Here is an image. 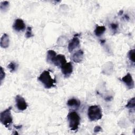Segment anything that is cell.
Here are the masks:
<instances>
[{
	"instance_id": "obj_1",
	"label": "cell",
	"mask_w": 135,
	"mask_h": 135,
	"mask_svg": "<svg viewBox=\"0 0 135 135\" xmlns=\"http://www.w3.org/2000/svg\"><path fill=\"white\" fill-rule=\"evenodd\" d=\"M40 81L46 89H50L56 86L55 79H53L50 74V71L47 70L44 71L38 78Z\"/></svg>"
},
{
	"instance_id": "obj_2",
	"label": "cell",
	"mask_w": 135,
	"mask_h": 135,
	"mask_svg": "<svg viewBox=\"0 0 135 135\" xmlns=\"http://www.w3.org/2000/svg\"><path fill=\"white\" fill-rule=\"evenodd\" d=\"M69 127L72 131H76L80 125V117L75 111H72L68 113L67 116Z\"/></svg>"
},
{
	"instance_id": "obj_3",
	"label": "cell",
	"mask_w": 135,
	"mask_h": 135,
	"mask_svg": "<svg viewBox=\"0 0 135 135\" xmlns=\"http://www.w3.org/2000/svg\"><path fill=\"white\" fill-rule=\"evenodd\" d=\"M88 117L91 121L100 120L102 117V110L98 105L90 106L88 110Z\"/></svg>"
},
{
	"instance_id": "obj_4",
	"label": "cell",
	"mask_w": 135,
	"mask_h": 135,
	"mask_svg": "<svg viewBox=\"0 0 135 135\" xmlns=\"http://www.w3.org/2000/svg\"><path fill=\"white\" fill-rule=\"evenodd\" d=\"M12 108V107H9L0 114L1 122L6 128L9 127L13 122V117L11 114Z\"/></svg>"
},
{
	"instance_id": "obj_5",
	"label": "cell",
	"mask_w": 135,
	"mask_h": 135,
	"mask_svg": "<svg viewBox=\"0 0 135 135\" xmlns=\"http://www.w3.org/2000/svg\"><path fill=\"white\" fill-rule=\"evenodd\" d=\"M122 82H123L128 89H132L134 87V82L133 78L130 73H128L122 78L120 79Z\"/></svg>"
},
{
	"instance_id": "obj_6",
	"label": "cell",
	"mask_w": 135,
	"mask_h": 135,
	"mask_svg": "<svg viewBox=\"0 0 135 135\" xmlns=\"http://www.w3.org/2000/svg\"><path fill=\"white\" fill-rule=\"evenodd\" d=\"M16 106L17 109L20 111H24L27 108V104L25 99L21 95H17L15 97Z\"/></svg>"
},
{
	"instance_id": "obj_7",
	"label": "cell",
	"mask_w": 135,
	"mask_h": 135,
	"mask_svg": "<svg viewBox=\"0 0 135 135\" xmlns=\"http://www.w3.org/2000/svg\"><path fill=\"white\" fill-rule=\"evenodd\" d=\"M61 71L65 77H69L73 72V65L71 62L65 63L61 67Z\"/></svg>"
},
{
	"instance_id": "obj_8",
	"label": "cell",
	"mask_w": 135,
	"mask_h": 135,
	"mask_svg": "<svg viewBox=\"0 0 135 135\" xmlns=\"http://www.w3.org/2000/svg\"><path fill=\"white\" fill-rule=\"evenodd\" d=\"M66 62L65 57L63 54H58L55 57L52 63L56 66L61 68L65 63Z\"/></svg>"
},
{
	"instance_id": "obj_9",
	"label": "cell",
	"mask_w": 135,
	"mask_h": 135,
	"mask_svg": "<svg viewBox=\"0 0 135 135\" xmlns=\"http://www.w3.org/2000/svg\"><path fill=\"white\" fill-rule=\"evenodd\" d=\"M13 28L15 31L17 32L24 31V30L25 28V24L22 19L17 18L15 20L13 25Z\"/></svg>"
},
{
	"instance_id": "obj_10",
	"label": "cell",
	"mask_w": 135,
	"mask_h": 135,
	"mask_svg": "<svg viewBox=\"0 0 135 135\" xmlns=\"http://www.w3.org/2000/svg\"><path fill=\"white\" fill-rule=\"evenodd\" d=\"M80 45V40L79 38L76 36H74L69 42L68 44V50L70 52H72L74 49L78 47Z\"/></svg>"
},
{
	"instance_id": "obj_11",
	"label": "cell",
	"mask_w": 135,
	"mask_h": 135,
	"mask_svg": "<svg viewBox=\"0 0 135 135\" xmlns=\"http://www.w3.org/2000/svg\"><path fill=\"white\" fill-rule=\"evenodd\" d=\"M84 52L82 50H79L75 52L72 56V59L75 63H80L83 58Z\"/></svg>"
},
{
	"instance_id": "obj_12",
	"label": "cell",
	"mask_w": 135,
	"mask_h": 135,
	"mask_svg": "<svg viewBox=\"0 0 135 135\" xmlns=\"http://www.w3.org/2000/svg\"><path fill=\"white\" fill-rule=\"evenodd\" d=\"M66 104H67V105L68 107H69L70 108L78 109L80 107V106L81 102L77 99L72 98V99H69L67 101Z\"/></svg>"
},
{
	"instance_id": "obj_13",
	"label": "cell",
	"mask_w": 135,
	"mask_h": 135,
	"mask_svg": "<svg viewBox=\"0 0 135 135\" xmlns=\"http://www.w3.org/2000/svg\"><path fill=\"white\" fill-rule=\"evenodd\" d=\"M9 44V36L6 33L3 34L1 38V46L2 48H7Z\"/></svg>"
},
{
	"instance_id": "obj_14",
	"label": "cell",
	"mask_w": 135,
	"mask_h": 135,
	"mask_svg": "<svg viewBox=\"0 0 135 135\" xmlns=\"http://www.w3.org/2000/svg\"><path fill=\"white\" fill-rule=\"evenodd\" d=\"M105 30H106V28L104 26L97 25L94 32L95 35L99 37V36H101L104 33Z\"/></svg>"
},
{
	"instance_id": "obj_15",
	"label": "cell",
	"mask_w": 135,
	"mask_h": 135,
	"mask_svg": "<svg viewBox=\"0 0 135 135\" xmlns=\"http://www.w3.org/2000/svg\"><path fill=\"white\" fill-rule=\"evenodd\" d=\"M56 53L52 50H50L47 51V56H46V60L49 63H52L53 60L55 58V57L56 56Z\"/></svg>"
},
{
	"instance_id": "obj_16",
	"label": "cell",
	"mask_w": 135,
	"mask_h": 135,
	"mask_svg": "<svg viewBox=\"0 0 135 135\" xmlns=\"http://www.w3.org/2000/svg\"><path fill=\"white\" fill-rule=\"evenodd\" d=\"M9 3L8 1H3L1 2L0 8L1 11L6 12L9 7Z\"/></svg>"
},
{
	"instance_id": "obj_17",
	"label": "cell",
	"mask_w": 135,
	"mask_h": 135,
	"mask_svg": "<svg viewBox=\"0 0 135 135\" xmlns=\"http://www.w3.org/2000/svg\"><path fill=\"white\" fill-rule=\"evenodd\" d=\"M125 107L129 109H134L135 107V101H134V98L133 97L131 98L128 102V103L126 105Z\"/></svg>"
},
{
	"instance_id": "obj_18",
	"label": "cell",
	"mask_w": 135,
	"mask_h": 135,
	"mask_svg": "<svg viewBox=\"0 0 135 135\" xmlns=\"http://www.w3.org/2000/svg\"><path fill=\"white\" fill-rule=\"evenodd\" d=\"M17 65L14 62H11L7 66L8 69H9L11 72H13L16 70Z\"/></svg>"
},
{
	"instance_id": "obj_19",
	"label": "cell",
	"mask_w": 135,
	"mask_h": 135,
	"mask_svg": "<svg viewBox=\"0 0 135 135\" xmlns=\"http://www.w3.org/2000/svg\"><path fill=\"white\" fill-rule=\"evenodd\" d=\"M135 50L134 49H132L130 50L128 54L129 59L133 63H134V54H135Z\"/></svg>"
},
{
	"instance_id": "obj_20",
	"label": "cell",
	"mask_w": 135,
	"mask_h": 135,
	"mask_svg": "<svg viewBox=\"0 0 135 135\" xmlns=\"http://www.w3.org/2000/svg\"><path fill=\"white\" fill-rule=\"evenodd\" d=\"M32 27L31 26H28L27 29H26V33H25V36L26 37V38H30L31 37H33L34 36V35L32 33Z\"/></svg>"
},
{
	"instance_id": "obj_21",
	"label": "cell",
	"mask_w": 135,
	"mask_h": 135,
	"mask_svg": "<svg viewBox=\"0 0 135 135\" xmlns=\"http://www.w3.org/2000/svg\"><path fill=\"white\" fill-rule=\"evenodd\" d=\"M5 73L4 72V71L2 67H1V74H0V79H1V81L2 82L3 81V80L5 78Z\"/></svg>"
},
{
	"instance_id": "obj_22",
	"label": "cell",
	"mask_w": 135,
	"mask_h": 135,
	"mask_svg": "<svg viewBox=\"0 0 135 135\" xmlns=\"http://www.w3.org/2000/svg\"><path fill=\"white\" fill-rule=\"evenodd\" d=\"M110 26H111V29L113 31H116L118 28V24H117L116 23H111L110 24Z\"/></svg>"
},
{
	"instance_id": "obj_23",
	"label": "cell",
	"mask_w": 135,
	"mask_h": 135,
	"mask_svg": "<svg viewBox=\"0 0 135 135\" xmlns=\"http://www.w3.org/2000/svg\"><path fill=\"white\" fill-rule=\"evenodd\" d=\"M100 131H102V128H101V127L100 126H95L94 127V132L95 133L98 132H99Z\"/></svg>"
}]
</instances>
